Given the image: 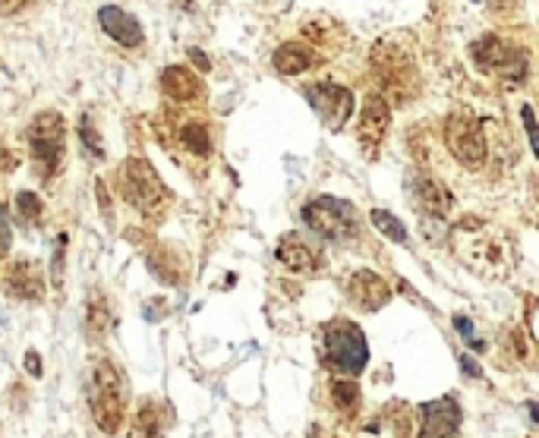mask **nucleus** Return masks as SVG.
<instances>
[{"mask_svg": "<svg viewBox=\"0 0 539 438\" xmlns=\"http://www.w3.org/2000/svg\"><path fill=\"white\" fill-rule=\"evenodd\" d=\"M88 410L105 435H117L127 416V382L111 360H98L88 372Z\"/></svg>", "mask_w": 539, "mask_h": 438, "instance_id": "1", "label": "nucleus"}, {"mask_svg": "<svg viewBox=\"0 0 539 438\" xmlns=\"http://www.w3.org/2000/svg\"><path fill=\"white\" fill-rule=\"evenodd\" d=\"M117 193L124 196L129 209L142 211V215H161L170 202L168 187L161 183V177L155 174V168L142 158H127L117 170Z\"/></svg>", "mask_w": 539, "mask_h": 438, "instance_id": "2", "label": "nucleus"}, {"mask_svg": "<svg viewBox=\"0 0 539 438\" xmlns=\"http://www.w3.org/2000/svg\"><path fill=\"white\" fill-rule=\"evenodd\" d=\"M29 139V155L32 168H36L38 180H51L57 174L60 161H64V146H66V123L57 111H42L36 114L25 129Z\"/></svg>", "mask_w": 539, "mask_h": 438, "instance_id": "3", "label": "nucleus"}, {"mask_svg": "<svg viewBox=\"0 0 539 438\" xmlns=\"http://www.w3.org/2000/svg\"><path fill=\"white\" fill-rule=\"evenodd\" d=\"M303 221L319 237L331 239V243H347L360 234V215L351 202L334 199V196H319L303 205Z\"/></svg>", "mask_w": 539, "mask_h": 438, "instance_id": "4", "label": "nucleus"}, {"mask_svg": "<svg viewBox=\"0 0 539 438\" xmlns=\"http://www.w3.org/2000/svg\"><path fill=\"white\" fill-rule=\"evenodd\" d=\"M325 351H329L331 366L347 375H360L366 369V360H370L366 334L347 319L329 321V328H325Z\"/></svg>", "mask_w": 539, "mask_h": 438, "instance_id": "5", "label": "nucleus"}, {"mask_svg": "<svg viewBox=\"0 0 539 438\" xmlns=\"http://www.w3.org/2000/svg\"><path fill=\"white\" fill-rule=\"evenodd\" d=\"M445 142L452 148V155L463 168H480L486 161V133L483 123L473 117L470 111H454L445 120Z\"/></svg>", "mask_w": 539, "mask_h": 438, "instance_id": "6", "label": "nucleus"}, {"mask_svg": "<svg viewBox=\"0 0 539 438\" xmlns=\"http://www.w3.org/2000/svg\"><path fill=\"white\" fill-rule=\"evenodd\" d=\"M470 57H473V64L480 66L483 73H498V76H504L511 82H521L527 76V57L495 36L473 41V45H470Z\"/></svg>", "mask_w": 539, "mask_h": 438, "instance_id": "7", "label": "nucleus"}, {"mask_svg": "<svg viewBox=\"0 0 539 438\" xmlns=\"http://www.w3.org/2000/svg\"><path fill=\"white\" fill-rule=\"evenodd\" d=\"M372 64H375V73H379L381 86L388 88L392 98H404V95L411 92L416 70L407 51H398L394 45H385V41H381L372 54Z\"/></svg>", "mask_w": 539, "mask_h": 438, "instance_id": "8", "label": "nucleus"}, {"mask_svg": "<svg viewBox=\"0 0 539 438\" xmlns=\"http://www.w3.org/2000/svg\"><path fill=\"white\" fill-rule=\"evenodd\" d=\"M306 98H310L312 111L319 114V120L329 129H341L353 111L351 88L338 86V82H316V86L306 88Z\"/></svg>", "mask_w": 539, "mask_h": 438, "instance_id": "9", "label": "nucleus"}, {"mask_svg": "<svg viewBox=\"0 0 539 438\" xmlns=\"http://www.w3.org/2000/svg\"><path fill=\"white\" fill-rule=\"evenodd\" d=\"M420 416H422L420 438H454L457 429H461V420H463L461 403H457L452 394H445V398H439V401L422 403Z\"/></svg>", "mask_w": 539, "mask_h": 438, "instance_id": "10", "label": "nucleus"}, {"mask_svg": "<svg viewBox=\"0 0 539 438\" xmlns=\"http://www.w3.org/2000/svg\"><path fill=\"white\" fill-rule=\"evenodd\" d=\"M4 290L13 300H23V303H38L45 297V275L36 262H16L6 269L4 275Z\"/></svg>", "mask_w": 539, "mask_h": 438, "instance_id": "11", "label": "nucleus"}, {"mask_svg": "<svg viewBox=\"0 0 539 438\" xmlns=\"http://www.w3.org/2000/svg\"><path fill=\"white\" fill-rule=\"evenodd\" d=\"M347 297L357 310L363 312H375L392 300V290H388L385 278H379L375 271H357L351 280H347Z\"/></svg>", "mask_w": 539, "mask_h": 438, "instance_id": "12", "label": "nucleus"}, {"mask_svg": "<svg viewBox=\"0 0 539 438\" xmlns=\"http://www.w3.org/2000/svg\"><path fill=\"white\" fill-rule=\"evenodd\" d=\"M98 25L105 29L107 38H114L124 47H139L146 36H142V25L133 13L120 10V6H101L98 10Z\"/></svg>", "mask_w": 539, "mask_h": 438, "instance_id": "13", "label": "nucleus"}, {"mask_svg": "<svg viewBox=\"0 0 539 438\" xmlns=\"http://www.w3.org/2000/svg\"><path fill=\"white\" fill-rule=\"evenodd\" d=\"M278 262L288 265L290 271H300V275H310V271H316L319 265H322V256H319L316 246H310L300 234H288L281 237V243H278Z\"/></svg>", "mask_w": 539, "mask_h": 438, "instance_id": "14", "label": "nucleus"}, {"mask_svg": "<svg viewBox=\"0 0 539 438\" xmlns=\"http://www.w3.org/2000/svg\"><path fill=\"white\" fill-rule=\"evenodd\" d=\"M388 120H392V111H388V101L381 95H372L363 105V117H360V142L366 148H379L381 139L388 133Z\"/></svg>", "mask_w": 539, "mask_h": 438, "instance_id": "15", "label": "nucleus"}, {"mask_svg": "<svg viewBox=\"0 0 539 438\" xmlns=\"http://www.w3.org/2000/svg\"><path fill=\"white\" fill-rule=\"evenodd\" d=\"M411 193H413V202L420 205V211H426V215H432V218L448 215V209H452V193H448L439 180H432V177L416 174L411 180Z\"/></svg>", "mask_w": 539, "mask_h": 438, "instance_id": "16", "label": "nucleus"}, {"mask_svg": "<svg viewBox=\"0 0 539 438\" xmlns=\"http://www.w3.org/2000/svg\"><path fill=\"white\" fill-rule=\"evenodd\" d=\"M161 88H165L168 98L174 101H196L202 95V82L196 76L193 70H187V66H165V73H161Z\"/></svg>", "mask_w": 539, "mask_h": 438, "instance_id": "17", "label": "nucleus"}, {"mask_svg": "<svg viewBox=\"0 0 539 438\" xmlns=\"http://www.w3.org/2000/svg\"><path fill=\"white\" fill-rule=\"evenodd\" d=\"M170 426V410L165 401H142L139 413H136V433L142 438H161Z\"/></svg>", "mask_w": 539, "mask_h": 438, "instance_id": "18", "label": "nucleus"}, {"mask_svg": "<svg viewBox=\"0 0 539 438\" xmlns=\"http://www.w3.org/2000/svg\"><path fill=\"white\" fill-rule=\"evenodd\" d=\"M312 51L306 45H297V41H288V45H281L275 51V70L281 73V76H297V73L310 70L312 66Z\"/></svg>", "mask_w": 539, "mask_h": 438, "instance_id": "19", "label": "nucleus"}, {"mask_svg": "<svg viewBox=\"0 0 539 438\" xmlns=\"http://www.w3.org/2000/svg\"><path fill=\"white\" fill-rule=\"evenodd\" d=\"M180 146L187 148L189 155H196V158H208L211 155V136H208V127L199 120H189L180 127Z\"/></svg>", "mask_w": 539, "mask_h": 438, "instance_id": "20", "label": "nucleus"}, {"mask_svg": "<svg viewBox=\"0 0 539 438\" xmlns=\"http://www.w3.org/2000/svg\"><path fill=\"white\" fill-rule=\"evenodd\" d=\"M114 325V319H111V310H107V303H105V297H92L88 300V316H86V328H88V338H105L107 334V328Z\"/></svg>", "mask_w": 539, "mask_h": 438, "instance_id": "21", "label": "nucleus"}, {"mask_svg": "<svg viewBox=\"0 0 539 438\" xmlns=\"http://www.w3.org/2000/svg\"><path fill=\"white\" fill-rule=\"evenodd\" d=\"M331 401H334V410H338V413L351 416L353 410L360 407V385L351 379L331 382Z\"/></svg>", "mask_w": 539, "mask_h": 438, "instance_id": "22", "label": "nucleus"}, {"mask_svg": "<svg viewBox=\"0 0 539 438\" xmlns=\"http://www.w3.org/2000/svg\"><path fill=\"white\" fill-rule=\"evenodd\" d=\"M370 221L375 224V230H379L381 237L392 239V243H407V228L398 221V218L392 215V211L372 209V211H370Z\"/></svg>", "mask_w": 539, "mask_h": 438, "instance_id": "23", "label": "nucleus"}, {"mask_svg": "<svg viewBox=\"0 0 539 438\" xmlns=\"http://www.w3.org/2000/svg\"><path fill=\"white\" fill-rule=\"evenodd\" d=\"M42 211H45V202L38 199V193H32V189H23V193H16V221L19 224L32 228V224L42 221Z\"/></svg>", "mask_w": 539, "mask_h": 438, "instance_id": "24", "label": "nucleus"}, {"mask_svg": "<svg viewBox=\"0 0 539 438\" xmlns=\"http://www.w3.org/2000/svg\"><path fill=\"white\" fill-rule=\"evenodd\" d=\"M502 341H504V347H508V351L514 353L521 362H534V347L527 344V338H524L521 328H508Z\"/></svg>", "mask_w": 539, "mask_h": 438, "instance_id": "25", "label": "nucleus"}, {"mask_svg": "<svg viewBox=\"0 0 539 438\" xmlns=\"http://www.w3.org/2000/svg\"><path fill=\"white\" fill-rule=\"evenodd\" d=\"M79 139H83L86 152L92 155V158H105V146H101V139L95 136V127L88 114H83V120H79Z\"/></svg>", "mask_w": 539, "mask_h": 438, "instance_id": "26", "label": "nucleus"}, {"mask_svg": "<svg viewBox=\"0 0 539 438\" xmlns=\"http://www.w3.org/2000/svg\"><path fill=\"white\" fill-rule=\"evenodd\" d=\"M454 328H457V334H461V338L467 341V344L473 347L476 353H480V351H486V344H483V341L476 338V331H473V321H470L467 316H454Z\"/></svg>", "mask_w": 539, "mask_h": 438, "instance_id": "27", "label": "nucleus"}, {"mask_svg": "<svg viewBox=\"0 0 539 438\" xmlns=\"http://www.w3.org/2000/svg\"><path fill=\"white\" fill-rule=\"evenodd\" d=\"M66 234L57 237V250H54V262H51V280L60 287V280H64V256H66Z\"/></svg>", "mask_w": 539, "mask_h": 438, "instance_id": "28", "label": "nucleus"}, {"mask_svg": "<svg viewBox=\"0 0 539 438\" xmlns=\"http://www.w3.org/2000/svg\"><path fill=\"white\" fill-rule=\"evenodd\" d=\"M521 117H524V127H527V136H530V146H534V155L539 158V123L534 117V111L530 107H521Z\"/></svg>", "mask_w": 539, "mask_h": 438, "instance_id": "29", "label": "nucleus"}, {"mask_svg": "<svg viewBox=\"0 0 539 438\" xmlns=\"http://www.w3.org/2000/svg\"><path fill=\"white\" fill-rule=\"evenodd\" d=\"M10 243H13L10 215H6V209L0 205V256H6V252H10Z\"/></svg>", "mask_w": 539, "mask_h": 438, "instance_id": "30", "label": "nucleus"}, {"mask_svg": "<svg viewBox=\"0 0 539 438\" xmlns=\"http://www.w3.org/2000/svg\"><path fill=\"white\" fill-rule=\"evenodd\" d=\"M25 372H29L32 379H42V357H38V351L25 353Z\"/></svg>", "mask_w": 539, "mask_h": 438, "instance_id": "31", "label": "nucleus"}, {"mask_svg": "<svg viewBox=\"0 0 539 438\" xmlns=\"http://www.w3.org/2000/svg\"><path fill=\"white\" fill-rule=\"evenodd\" d=\"M95 196H98V202H101V211H105V218H107V221H114L111 202H107V189H105V183H101V180H95Z\"/></svg>", "mask_w": 539, "mask_h": 438, "instance_id": "32", "label": "nucleus"}, {"mask_svg": "<svg viewBox=\"0 0 539 438\" xmlns=\"http://www.w3.org/2000/svg\"><path fill=\"white\" fill-rule=\"evenodd\" d=\"M25 4H29V0H0V16H13V13H19Z\"/></svg>", "mask_w": 539, "mask_h": 438, "instance_id": "33", "label": "nucleus"}, {"mask_svg": "<svg viewBox=\"0 0 539 438\" xmlns=\"http://www.w3.org/2000/svg\"><path fill=\"white\" fill-rule=\"evenodd\" d=\"M189 60H193V64L199 66L202 73H208V70H211V60L206 57V54L199 51V47H189Z\"/></svg>", "mask_w": 539, "mask_h": 438, "instance_id": "34", "label": "nucleus"}, {"mask_svg": "<svg viewBox=\"0 0 539 438\" xmlns=\"http://www.w3.org/2000/svg\"><path fill=\"white\" fill-rule=\"evenodd\" d=\"M461 369H463V372H467V375H470V379H483V369H480V366H476V362H473V360H470V357H467V353H463V357H461Z\"/></svg>", "mask_w": 539, "mask_h": 438, "instance_id": "35", "label": "nucleus"}, {"mask_svg": "<svg viewBox=\"0 0 539 438\" xmlns=\"http://www.w3.org/2000/svg\"><path fill=\"white\" fill-rule=\"evenodd\" d=\"M530 416H534V423H539V403L530 401Z\"/></svg>", "mask_w": 539, "mask_h": 438, "instance_id": "36", "label": "nucleus"}, {"mask_svg": "<svg viewBox=\"0 0 539 438\" xmlns=\"http://www.w3.org/2000/svg\"><path fill=\"white\" fill-rule=\"evenodd\" d=\"M310 438H322V435H319V429H316V426H312V433H310Z\"/></svg>", "mask_w": 539, "mask_h": 438, "instance_id": "37", "label": "nucleus"}]
</instances>
